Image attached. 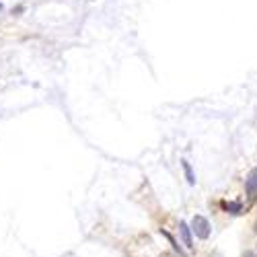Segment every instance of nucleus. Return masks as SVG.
Instances as JSON below:
<instances>
[{
    "mask_svg": "<svg viewBox=\"0 0 257 257\" xmlns=\"http://www.w3.org/2000/svg\"><path fill=\"white\" fill-rule=\"evenodd\" d=\"M191 230H194V234L198 239H202V241H206L210 237V232H212L208 218L202 216V214H196V216L191 218Z\"/></svg>",
    "mask_w": 257,
    "mask_h": 257,
    "instance_id": "1",
    "label": "nucleus"
},
{
    "mask_svg": "<svg viewBox=\"0 0 257 257\" xmlns=\"http://www.w3.org/2000/svg\"><path fill=\"white\" fill-rule=\"evenodd\" d=\"M179 234H181L183 245H185L187 249H194V230H191V226H189L185 220L179 222Z\"/></svg>",
    "mask_w": 257,
    "mask_h": 257,
    "instance_id": "2",
    "label": "nucleus"
},
{
    "mask_svg": "<svg viewBox=\"0 0 257 257\" xmlns=\"http://www.w3.org/2000/svg\"><path fill=\"white\" fill-rule=\"evenodd\" d=\"M245 191H247V198H249V200H255V198H257V169L247 177V181H245Z\"/></svg>",
    "mask_w": 257,
    "mask_h": 257,
    "instance_id": "3",
    "label": "nucleus"
},
{
    "mask_svg": "<svg viewBox=\"0 0 257 257\" xmlns=\"http://www.w3.org/2000/svg\"><path fill=\"white\" fill-rule=\"evenodd\" d=\"M220 206H222V210H224V212L234 214V216L243 212V204H241V202H222Z\"/></svg>",
    "mask_w": 257,
    "mask_h": 257,
    "instance_id": "4",
    "label": "nucleus"
},
{
    "mask_svg": "<svg viewBox=\"0 0 257 257\" xmlns=\"http://www.w3.org/2000/svg\"><path fill=\"white\" fill-rule=\"evenodd\" d=\"M181 169H183V173H185V179L189 185H196V175H194V169H191V165L187 161H181Z\"/></svg>",
    "mask_w": 257,
    "mask_h": 257,
    "instance_id": "5",
    "label": "nucleus"
},
{
    "mask_svg": "<svg viewBox=\"0 0 257 257\" xmlns=\"http://www.w3.org/2000/svg\"><path fill=\"white\" fill-rule=\"evenodd\" d=\"M161 232H163V234H165V237L169 239V243H171V247H173V249H175V251H177L179 255H183V251H181V247H179V245H177V241L173 239V234H171V232H167V230H163V228H161Z\"/></svg>",
    "mask_w": 257,
    "mask_h": 257,
    "instance_id": "6",
    "label": "nucleus"
},
{
    "mask_svg": "<svg viewBox=\"0 0 257 257\" xmlns=\"http://www.w3.org/2000/svg\"><path fill=\"white\" fill-rule=\"evenodd\" d=\"M25 9L23 7H17V9H13V15H21V13H23Z\"/></svg>",
    "mask_w": 257,
    "mask_h": 257,
    "instance_id": "7",
    "label": "nucleus"
},
{
    "mask_svg": "<svg viewBox=\"0 0 257 257\" xmlns=\"http://www.w3.org/2000/svg\"><path fill=\"white\" fill-rule=\"evenodd\" d=\"M245 257H257L255 253H245Z\"/></svg>",
    "mask_w": 257,
    "mask_h": 257,
    "instance_id": "8",
    "label": "nucleus"
},
{
    "mask_svg": "<svg viewBox=\"0 0 257 257\" xmlns=\"http://www.w3.org/2000/svg\"><path fill=\"white\" fill-rule=\"evenodd\" d=\"M255 232H257V222H255Z\"/></svg>",
    "mask_w": 257,
    "mask_h": 257,
    "instance_id": "9",
    "label": "nucleus"
},
{
    "mask_svg": "<svg viewBox=\"0 0 257 257\" xmlns=\"http://www.w3.org/2000/svg\"><path fill=\"white\" fill-rule=\"evenodd\" d=\"M0 11H3V5H0Z\"/></svg>",
    "mask_w": 257,
    "mask_h": 257,
    "instance_id": "10",
    "label": "nucleus"
}]
</instances>
